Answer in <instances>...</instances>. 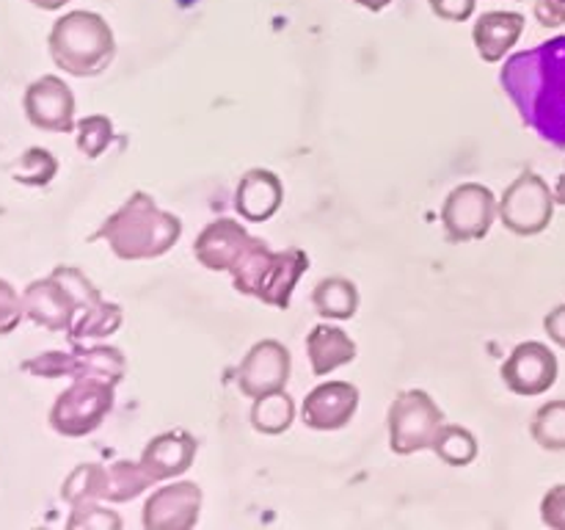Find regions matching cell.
<instances>
[{"label": "cell", "mask_w": 565, "mask_h": 530, "mask_svg": "<svg viewBox=\"0 0 565 530\" xmlns=\"http://www.w3.org/2000/svg\"><path fill=\"white\" fill-rule=\"evenodd\" d=\"M312 304L323 318L351 320L359 312V290L345 276H329V279L318 282L312 293Z\"/></svg>", "instance_id": "44dd1931"}, {"label": "cell", "mask_w": 565, "mask_h": 530, "mask_svg": "<svg viewBox=\"0 0 565 530\" xmlns=\"http://www.w3.org/2000/svg\"><path fill=\"white\" fill-rule=\"evenodd\" d=\"M541 519L546 528L565 530V484L552 486L541 500Z\"/></svg>", "instance_id": "1f68e13d"}, {"label": "cell", "mask_w": 565, "mask_h": 530, "mask_svg": "<svg viewBox=\"0 0 565 530\" xmlns=\"http://www.w3.org/2000/svg\"><path fill=\"white\" fill-rule=\"evenodd\" d=\"M292 359L290 351L279 340H259L252 351L243 357L237 368V390L246 398H263L279 392L290 379Z\"/></svg>", "instance_id": "7c38bea8"}, {"label": "cell", "mask_w": 565, "mask_h": 530, "mask_svg": "<svg viewBox=\"0 0 565 530\" xmlns=\"http://www.w3.org/2000/svg\"><path fill=\"white\" fill-rule=\"evenodd\" d=\"M58 174V160L50 149L42 147H31L17 158V163L11 166V177H14L20 186H31V188H44L55 180Z\"/></svg>", "instance_id": "484cf974"}, {"label": "cell", "mask_w": 565, "mask_h": 530, "mask_svg": "<svg viewBox=\"0 0 565 530\" xmlns=\"http://www.w3.org/2000/svg\"><path fill=\"white\" fill-rule=\"evenodd\" d=\"M152 478L147 475V469L141 467V462H114L105 467V491L103 502H127L136 500L138 495L149 489Z\"/></svg>", "instance_id": "7402d4cb"}, {"label": "cell", "mask_w": 565, "mask_h": 530, "mask_svg": "<svg viewBox=\"0 0 565 530\" xmlns=\"http://www.w3.org/2000/svg\"><path fill=\"white\" fill-rule=\"evenodd\" d=\"M99 301H103V296L94 287V282L72 265H58V268H53V274L31 282L22 293L25 318H31L42 329L64 331V335H70L77 315Z\"/></svg>", "instance_id": "5b68a950"}, {"label": "cell", "mask_w": 565, "mask_h": 530, "mask_svg": "<svg viewBox=\"0 0 565 530\" xmlns=\"http://www.w3.org/2000/svg\"><path fill=\"white\" fill-rule=\"evenodd\" d=\"M202 511V489L193 480L166 484L143 502V528L149 530H191Z\"/></svg>", "instance_id": "4fadbf2b"}, {"label": "cell", "mask_w": 565, "mask_h": 530, "mask_svg": "<svg viewBox=\"0 0 565 530\" xmlns=\"http://www.w3.org/2000/svg\"><path fill=\"white\" fill-rule=\"evenodd\" d=\"M50 59L75 77H97L116 55V36L108 20L94 11H70L58 17L47 36Z\"/></svg>", "instance_id": "277c9868"}, {"label": "cell", "mask_w": 565, "mask_h": 530, "mask_svg": "<svg viewBox=\"0 0 565 530\" xmlns=\"http://www.w3.org/2000/svg\"><path fill=\"white\" fill-rule=\"evenodd\" d=\"M281 199H285V186H281L279 177L268 169H252L243 174L241 186H237L235 210L241 213V219L259 224V221H268L270 215H276V210L281 208Z\"/></svg>", "instance_id": "e0dca14e"}, {"label": "cell", "mask_w": 565, "mask_h": 530, "mask_svg": "<svg viewBox=\"0 0 565 530\" xmlns=\"http://www.w3.org/2000/svg\"><path fill=\"white\" fill-rule=\"evenodd\" d=\"M180 237L182 221L169 210H160L149 193L136 191L114 215L103 221L92 241H105L116 257L138 263V259L163 257Z\"/></svg>", "instance_id": "7a4b0ae2"}, {"label": "cell", "mask_w": 565, "mask_h": 530, "mask_svg": "<svg viewBox=\"0 0 565 530\" xmlns=\"http://www.w3.org/2000/svg\"><path fill=\"white\" fill-rule=\"evenodd\" d=\"M199 442L188 431H166V434L149 439V445L141 453V467L152 478V484L177 478L188 473L196 458Z\"/></svg>", "instance_id": "2e32d148"}, {"label": "cell", "mask_w": 565, "mask_h": 530, "mask_svg": "<svg viewBox=\"0 0 565 530\" xmlns=\"http://www.w3.org/2000/svg\"><path fill=\"white\" fill-rule=\"evenodd\" d=\"M500 83L519 119L546 144L565 149V36L511 55Z\"/></svg>", "instance_id": "6da1fadb"}, {"label": "cell", "mask_w": 565, "mask_h": 530, "mask_svg": "<svg viewBox=\"0 0 565 530\" xmlns=\"http://www.w3.org/2000/svg\"><path fill=\"white\" fill-rule=\"evenodd\" d=\"M292 420H296V401H292L285 390L270 392V395H263V398H254L252 425L254 431H259V434H268V436L285 434V431L292 425Z\"/></svg>", "instance_id": "603a6c76"}, {"label": "cell", "mask_w": 565, "mask_h": 530, "mask_svg": "<svg viewBox=\"0 0 565 530\" xmlns=\"http://www.w3.org/2000/svg\"><path fill=\"white\" fill-rule=\"evenodd\" d=\"M114 384L97 379H75L55 398L50 409V428L61 436H88L103 425V420L114 412Z\"/></svg>", "instance_id": "52a82bcc"}, {"label": "cell", "mask_w": 565, "mask_h": 530, "mask_svg": "<svg viewBox=\"0 0 565 530\" xmlns=\"http://www.w3.org/2000/svg\"><path fill=\"white\" fill-rule=\"evenodd\" d=\"M430 451L450 467H467L478 458V439L472 431L461 428V425H441L439 436H436Z\"/></svg>", "instance_id": "d4e9b609"}, {"label": "cell", "mask_w": 565, "mask_h": 530, "mask_svg": "<svg viewBox=\"0 0 565 530\" xmlns=\"http://www.w3.org/2000/svg\"><path fill=\"white\" fill-rule=\"evenodd\" d=\"M530 434L539 442L544 451L561 453L565 451V398L561 401H550L535 412Z\"/></svg>", "instance_id": "4316f807"}, {"label": "cell", "mask_w": 565, "mask_h": 530, "mask_svg": "<svg viewBox=\"0 0 565 530\" xmlns=\"http://www.w3.org/2000/svg\"><path fill=\"white\" fill-rule=\"evenodd\" d=\"M552 193H555L557 204H565V169H563V174L557 177V186H555V191H552Z\"/></svg>", "instance_id": "74e56055"}, {"label": "cell", "mask_w": 565, "mask_h": 530, "mask_svg": "<svg viewBox=\"0 0 565 530\" xmlns=\"http://www.w3.org/2000/svg\"><path fill=\"white\" fill-rule=\"evenodd\" d=\"M105 491V467L103 464H81L70 473V478L61 486V500H66L70 506L77 502L99 500L103 502Z\"/></svg>", "instance_id": "83f0119b"}, {"label": "cell", "mask_w": 565, "mask_h": 530, "mask_svg": "<svg viewBox=\"0 0 565 530\" xmlns=\"http://www.w3.org/2000/svg\"><path fill=\"white\" fill-rule=\"evenodd\" d=\"M121 307L110 301L94 304L92 309L81 312L75 318L70 329V342H86V340H103V337H110L114 331H119L121 326Z\"/></svg>", "instance_id": "cb8c5ba5"}, {"label": "cell", "mask_w": 565, "mask_h": 530, "mask_svg": "<svg viewBox=\"0 0 565 530\" xmlns=\"http://www.w3.org/2000/svg\"><path fill=\"white\" fill-rule=\"evenodd\" d=\"M353 3H359L362 9H367V11H384L392 0H353Z\"/></svg>", "instance_id": "8d00e7d4"}, {"label": "cell", "mask_w": 565, "mask_h": 530, "mask_svg": "<svg viewBox=\"0 0 565 530\" xmlns=\"http://www.w3.org/2000/svg\"><path fill=\"white\" fill-rule=\"evenodd\" d=\"M127 373V359L114 346H81L72 342V351H64V375L70 379H97L119 384Z\"/></svg>", "instance_id": "d6986e66"}, {"label": "cell", "mask_w": 565, "mask_h": 530, "mask_svg": "<svg viewBox=\"0 0 565 530\" xmlns=\"http://www.w3.org/2000/svg\"><path fill=\"white\" fill-rule=\"evenodd\" d=\"M359 409V386L351 381H326L315 386L301 406L303 425L312 431H340Z\"/></svg>", "instance_id": "5bb4252c"}, {"label": "cell", "mask_w": 565, "mask_h": 530, "mask_svg": "<svg viewBox=\"0 0 565 530\" xmlns=\"http://www.w3.org/2000/svg\"><path fill=\"white\" fill-rule=\"evenodd\" d=\"M25 119L44 132L75 130V94L61 77L44 75L25 88L22 97Z\"/></svg>", "instance_id": "8fae6325"}, {"label": "cell", "mask_w": 565, "mask_h": 530, "mask_svg": "<svg viewBox=\"0 0 565 530\" xmlns=\"http://www.w3.org/2000/svg\"><path fill=\"white\" fill-rule=\"evenodd\" d=\"M428 3L430 11L447 22H467L475 14V0H428Z\"/></svg>", "instance_id": "d6a6232c"}, {"label": "cell", "mask_w": 565, "mask_h": 530, "mask_svg": "<svg viewBox=\"0 0 565 530\" xmlns=\"http://www.w3.org/2000/svg\"><path fill=\"white\" fill-rule=\"evenodd\" d=\"M309 257L301 248L274 252L263 237H254L246 252L232 265V285L243 296H252L268 307H290L298 279L307 274Z\"/></svg>", "instance_id": "3957f363"}, {"label": "cell", "mask_w": 565, "mask_h": 530, "mask_svg": "<svg viewBox=\"0 0 565 530\" xmlns=\"http://www.w3.org/2000/svg\"><path fill=\"white\" fill-rule=\"evenodd\" d=\"M524 33V14L519 11H486L475 22V47L486 64H497L516 47Z\"/></svg>", "instance_id": "ac0fdd59"}, {"label": "cell", "mask_w": 565, "mask_h": 530, "mask_svg": "<svg viewBox=\"0 0 565 530\" xmlns=\"http://www.w3.org/2000/svg\"><path fill=\"white\" fill-rule=\"evenodd\" d=\"M555 193L535 171H522L500 199V219L513 235H541L555 215Z\"/></svg>", "instance_id": "ba28073f"}, {"label": "cell", "mask_w": 565, "mask_h": 530, "mask_svg": "<svg viewBox=\"0 0 565 530\" xmlns=\"http://www.w3.org/2000/svg\"><path fill=\"white\" fill-rule=\"evenodd\" d=\"M497 215H500V202L480 182H463L441 204V224L450 243L480 241L489 235Z\"/></svg>", "instance_id": "9c48e42d"}, {"label": "cell", "mask_w": 565, "mask_h": 530, "mask_svg": "<svg viewBox=\"0 0 565 530\" xmlns=\"http://www.w3.org/2000/svg\"><path fill=\"white\" fill-rule=\"evenodd\" d=\"M307 357L315 375H329L356 359V342L331 324H318L307 335Z\"/></svg>", "instance_id": "ffe728a7"}, {"label": "cell", "mask_w": 565, "mask_h": 530, "mask_svg": "<svg viewBox=\"0 0 565 530\" xmlns=\"http://www.w3.org/2000/svg\"><path fill=\"white\" fill-rule=\"evenodd\" d=\"M25 318V304L22 296L14 290V285L0 279V337L11 335Z\"/></svg>", "instance_id": "4dcf8cb0"}, {"label": "cell", "mask_w": 565, "mask_h": 530, "mask_svg": "<svg viewBox=\"0 0 565 530\" xmlns=\"http://www.w3.org/2000/svg\"><path fill=\"white\" fill-rule=\"evenodd\" d=\"M66 528H121V517L119 513L108 511V508L99 506V500H88V502H77L72 506L70 519H66Z\"/></svg>", "instance_id": "f546056e"}, {"label": "cell", "mask_w": 565, "mask_h": 530, "mask_svg": "<svg viewBox=\"0 0 565 530\" xmlns=\"http://www.w3.org/2000/svg\"><path fill=\"white\" fill-rule=\"evenodd\" d=\"M535 20L546 28L565 25V0H539L535 3Z\"/></svg>", "instance_id": "836d02e7"}, {"label": "cell", "mask_w": 565, "mask_h": 530, "mask_svg": "<svg viewBox=\"0 0 565 530\" xmlns=\"http://www.w3.org/2000/svg\"><path fill=\"white\" fill-rule=\"evenodd\" d=\"M386 423H390L392 453L412 456V453L434 447L436 436L445 425V412L425 390H403L392 401Z\"/></svg>", "instance_id": "8992f818"}, {"label": "cell", "mask_w": 565, "mask_h": 530, "mask_svg": "<svg viewBox=\"0 0 565 530\" xmlns=\"http://www.w3.org/2000/svg\"><path fill=\"white\" fill-rule=\"evenodd\" d=\"M28 3L36 6V9H42V11H58V9H64L66 3H72V0H28Z\"/></svg>", "instance_id": "d590c367"}, {"label": "cell", "mask_w": 565, "mask_h": 530, "mask_svg": "<svg viewBox=\"0 0 565 530\" xmlns=\"http://www.w3.org/2000/svg\"><path fill=\"white\" fill-rule=\"evenodd\" d=\"M75 132H77V149H81L88 160H94L110 147V141H114V121L103 114L83 116V119L75 125Z\"/></svg>", "instance_id": "f1b7e54d"}, {"label": "cell", "mask_w": 565, "mask_h": 530, "mask_svg": "<svg viewBox=\"0 0 565 530\" xmlns=\"http://www.w3.org/2000/svg\"><path fill=\"white\" fill-rule=\"evenodd\" d=\"M252 241L254 235L243 224L232 219H215L199 232L193 243V257L207 271H232V265L241 259Z\"/></svg>", "instance_id": "9a60e30c"}, {"label": "cell", "mask_w": 565, "mask_h": 530, "mask_svg": "<svg viewBox=\"0 0 565 530\" xmlns=\"http://www.w3.org/2000/svg\"><path fill=\"white\" fill-rule=\"evenodd\" d=\"M561 364H557L555 351L544 342H519L511 351V357L502 364V381L513 395L535 398L544 395L555 386Z\"/></svg>", "instance_id": "30bf717a"}, {"label": "cell", "mask_w": 565, "mask_h": 530, "mask_svg": "<svg viewBox=\"0 0 565 530\" xmlns=\"http://www.w3.org/2000/svg\"><path fill=\"white\" fill-rule=\"evenodd\" d=\"M544 329L555 346L565 348V304H561V307H555L550 315H546Z\"/></svg>", "instance_id": "e575fe53"}]
</instances>
